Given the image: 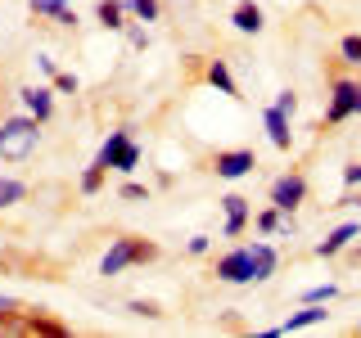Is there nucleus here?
I'll return each instance as SVG.
<instances>
[{"label": "nucleus", "mask_w": 361, "mask_h": 338, "mask_svg": "<svg viewBox=\"0 0 361 338\" xmlns=\"http://www.w3.org/2000/svg\"><path fill=\"white\" fill-rule=\"evenodd\" d=\"M131 144V127H118V131H109V140L99 144V154H95V163H104L109 172H113V163H118V154Z\"/></svg>", "instance_id": "4468645a"}, {"label": "nucleus", "mask_w": 361, "mask_h": 338, "mask_svg": "<svg viewBox=\"0 0 361 338\" xmlns=\"http://www.w3.org/2000/svg\"><path fill=\"white\" fill-rule=\"evenodd\" d=\"M158 257V244L149 239H135V234H118V239L109 244L104 262H99V275H122L127 266H145Z\"/></svg>", "instance_id": "f257e3e1"}, {"label": "nucleus", "mask_w": 361, "mask_h": 338, "mask_svg": "<svg viewBox=\"0 0 361 338\" xmlns=\"http://www.w3.org/2000/svg\"><path fill=\"white\" fill-rule=\"evenodd\" d=\"M334 298H338V284H316L302 293V302H334Z\"/></svg>", "instance_id": "b1692460"}, {"label": "nucleus", "mask_w": 361, "mask_h": 338, "mask_svg": "<svg viewBox=\"0 0 361 338\" xmlns=\"http://www.w3.org/2000/svg\"><path fill=\"white\" fill-rule=\"evenodd\" d=\"M231 23H235V32H244V37H257V32L267 27V14H262V5H253V0H240Z\"/></svg>", "instance_id": "9b49d317"}, {"label": "nucleus", "mask_w": 361, "mask_h": 338, "mask_svg": "<svg viewBox=\"0 0 361 338\" xmlns=\"http://www.w3.org/2000/svg\"><path fill=\"white\" fill-rule=\"evenodd\" d=\"M343 185H353V189L361 185V163H348L343 167Z\"/></svg>", "instance_id": "c85d7f7f"}, {"label": "nucleus", "mask_w": 361, "mask_h": 338, "mask_svg": "<svg viewBox=\"0 0 361 338\" xmlns=\"http://www.w3.org/2000/svg\"><path fill=\"white\" fill-rule=\"evenodd\" d=\"M262 122H267V135H271V144H276L280 154H289V144H293V131H289V113H280L276 104H271L262 113Z\"/></svg>", "instance_id": "f8f14e48"}, {"label": "nucleus", "mask_w": 361, "mask_h": 338, "mask_svg": "<svg viewBox=\"0 0 361 338\" xmlns=\"http://www.w3.org/2000/svg\"><path fill=\"white\" fill-rule=\"evenodd\" d=\"M54 23H59V27H77V14H73V9H59Z\"/></svg>", "instance_id": "2f4dec72"}, {"label": "nucleus", "mask_w": 361, "mask_h": 338, "mask_svg": "<svg viewBox=\"0 0 361 338\" xmlns=\"http://www.w3.org/2000/svg\"><path fill=\"white\" fill-rule=\"evenodd\" d=\"M208 234H195V239H190V257H203V253H208Z\"/></svg>", "instance_id": "7c9ffc66"}, {"label": "nucleus", "mask_w": 361, "mask_h": 338, "mask_svg": "<svg viewBox=\"0 0 361 338\" xmlns=\"http://www.w3.org/2000/svg\"><path fill=\"white\" fill-rule=\"evenodd\" d=\"M54 90H63V95H77V77H73V73H54Z\"/></svg>", "instance_id": "393cba45"}, {"label": "nucleus", "mask_w": 361, "mask_h": 338, "mask_svg": "<svg viewBox=\"0 0 361 338\" xmlns=\"http://www.w3.org/2000/svg\"><path fill=\"white\" fill-rule=\"evenodd\" d=\"M18 99H23V108H27L41 127L54 118V90L50 86H27V90H18Z\"/></svg>", "instance_id": "6e6552de"}, {"label": "nucleus", "mask_w": 361, "mask_h": 338, "mask_svg": "<svg viewBox=\"0 0 361 338\" xmlns=\"http://www.w3.org/2000/svg\"><path fill=\"white\" fill-rule=\"evenodd\" d=\"M276 108L293 118V108H298V95H293V90H280V95H276Z\"/></svg>", "instance_id": "a878e982"}, {"label": "nucleus", "mask_w": 361, "mask_h": 338, "mask_svg": "<svg viewBox=\"0 0 361 338\" xmlns=\"http://www.w3.org/2000/svg\"><path fill=\"white\" fill-rule=\"evenodd\" d=\"M280 217H285V212H280V208H262V212H257V217H253V225H257V230H262V234H276V230H280Z\"/></svg>", "instance_id": "4be33fe9"}, {"label": "nucleus", "mask_w": 361, "mask_h": 338, "mask_svg": "<svg viewBox=\"0 0 361 338\" xmlns=\"http://www.w3.org/2000/svg\"><path fill=\"white\" fill-rule=\"evenodd\" d=\"M37 140H41V122L32 118H5L0 122V158H27L32 149H37Z\"/></svg>", "instance_id": "f03ea898"}, {"label": "nucleus", "mask_w": 361, "mask_h": 338, "mask_svg": "<svg viewBox=\"0 0 361 338\" xmlns=\"http://www.w3.org/2000/svg\"><path fill=\"white\" fill-rule=\"evenodd\" d=\"M27 334H45V338H63L68 330L59 320H50V315H37V311H27Z\"/></svg>", "instance_id": "f3484780"}, {"label": "nucleus", "mask_w": 361, "mask_h": 338, "mask_svg": "<svg viewBox=\"0 0 361 338\" xmlns=\"http://www.w3.org/2000/svg\"><path fill=\"white\" fill-rule=\"evenodd\" d=\"M302 199H307V176H302V172H285V176H276V185H271V208L293 212Z\"/></svg>", "instance_id": "39448f33"}, {"label": "nucleus", "mask_w": 361, "mask_h": 338, "mask_svg": "<svg viewBox=\"0 0 361 338\" xmlns=\"http://www.w3.org/2000/svg\"><path fill=\"white\" fill-rule=\"evenodd\" d=\"M357 257H361V248H357Z\"/></svg>", "instance_id": "f704fd0d"}, {"label": "nucleus", "mask_w": 361, "mask_h": 338, "mask_svg": "<svg viewBox=\"0 0 361 338\" xmlns=\"http://www.w3.org/2000/svg\"><path fill=\"white\" fill-rule=\"evenodd\" d=\"M127 311H131V315H145V320H154V315H158V307H154V302H140V298H135Z\"/></svg>", "instance_id": "bb28decb"}, {"label": "nucleus", "mask_w": 361, "mask_h": 338, "mask_svg": "<svg viewBox=\"0 0 361 338\" xmlns=\"http://www.w3.org/2000/svg\"><path fill=\"white\" fill-rule=\"evenodd\" d=\"M212 275H217L221 284H253V244H240L226 257H217Z\"/></svg>", "instance_id": "20e7f679"}, {"label": "nucleus", "mask_w": 361, "mask_h": 338, "mask_svg": "<svg viewBox=\"0 0 361 338\" xmlns=\"http://www.w3.org/2000/svg\"><path fill=\"white\" fill-rule=\"evenodd\" d=\"M271 275H276V248L253 239V284H262V280H271Z\"/></svg>", "instance_id": "2eb2a0df"}, {"label": "nucleus", "mask_w": 361, "mask_h": 338, "mask_svg": "<svg viewBox=\"0 0 361 338\" xmlns=\"http://www.w3.org/2000/svg\"><path fill=\"white\" fill-rule=\"evenodd\" d=\"M330 302H302V311H293L285 325H280V334H298V330H312V325H325L330 320Z\"/></svg>", "instance_id": "1a4fd4ad"}, {"label": "nucleus", "mask_w": 361, "mask_h": 338, "mask_svg": "<svg viewBox=\"0 0 361 338\" xmlns=\"http://www.w3.org/2000/svg\"><path fill=\"white\" fill-rule=\"evenodd\" d=\"M158 0H127V14L135 18V23H158Z\"/></svg>", "instance_id": "412c9836"}, {"label": "nucleus", "mask_w": 361, "mask_h": 338, "mask_svg": "<svg viewBox=\"0 0 361 338\" xmlns=\"http://www.w3.org/2000/svg\"><path fill=\"white\" fill-rule=\"evenodd\" d=\"M127 41L135 45V50H145V45H149V32H145V27H131V32H127Z\"/></svg>", "instance_id": "c756f323"}, {"label": "nucleus", "mask_w": 361, "mask_h": 338, "mask_svg": "<svg viewBox=\"0 0 361 338\" xmlns=\"http://www.w3.org/2000/svg\"><path fill=\"white\" fill-rule=\"evenodd\" d=\"M221 208H226V225H221V234H226V239H240V234L248 230V221H253V203H248L244 194H226V199H221Z\"/></svg>", "instance_id": "0eeeda50"}, {"label": "nucleus", "mask_w": 361, "mask_h": 338, "mask_svg": "<svg viewBox=\"0 0 361 338\" xmlns=\"http://www.w3.org/2000/svg\"><path fill=\"white\" fill-rule=\"evenodd\" d=\"M338 203H343V208H361V194H357V199L348 194V199H338Z\"/></svg>", "instance_id": "473e14b6"}, {"label": "nucleus", "mask_w": 361, "mask_h": 338, "mask_svg": "<svg viewBox=\"0 0 361 338\" xmlns=\"http://www.w3.org/2000/svg\"><path fill=\"white\" fill-rule=\"evenodd\" d=\"M23 199H27V185L14 180V176H0V208H14Z\"/></svg>", "instance_id": "a211bd4d"}, {"label": "nucleus", "mask_w": 361, "mask_h": 338, "mask_svg": "<svg viewBox=\"0 0 361 338\" xmlns=\"http://www.w3.org/2000/svg\"><path fill=\"white\" fill-rule=\"evenodd\" d=\"M95 18L104 23L109 32H118V27H127V5H122V0H99V5H95Z\"/></svg>", "instance_id": "dca6fc26"}, {"label": "nucleus", "mask_w": 361, "mask_h": 338, "mask_svg": "<svg viewBox=\"0 0 361 338\" xmlns=\"http://www.w3.org/2000/svg\"><path fill=\"white\" fill-rule=\"evenodd\" d=\"M257 167V154L253 149H221L217 158H212V172H217L221 180H240Z\"/></svg>", "instance_id": "423d86ee"}, {"label": "nucleus", "mask_w": 361, "mask_h": 338, "mask_svg": "<svg viewBox=\"0 0 361 338\" xmlns=\"http://www.w3.org/2000/svg\"><path fill=\"white\" fill-rule=\"evenodd\" d=\"M338 59L348 68H361V32H348V37L338 41Z\"/></svg>", "instance_id": "6ab92c4d"}, {"label": "nucleus", "mask_w": 361, "mask_h": 338, "mask_svg": "<svg viewBox=\"0 0 361 338\" xmlns=\"http://www.w3.org/2000/svg\"><path fill=\"white\" fill-rule=\"evenodd\" d=\"M357 113H361V82L334 77L330 82V104H325V127H338V122L357 118Z\"/></svg>", "instance_id": "7ed1b4c3"}, {"label": "nucleus", "mask_w": 361, "mask_h": 338, "mask_svg": "<svg viewBox=\"0 0 361 338\" xmlns=\"http://www.w3.org/2000/svg\"><path fill=\"white\" fill-rule=\"evenodd\" d=\"M357 234H361V225H357V221H343V225H334V230L325 234L321 244H316V257H338L348 244L357 239Z\"/></svg>", "instance_id": "9d476101"}, {"label": "nucleus", "mask_w": 361, "mask_h": 338, "mask_svg": "<svg viewBox=\"0 0 361 338\" xmlns=\"http://www.w3.org/2000/svg\"><path fill=\"white\" fill-rule=\"evenodd\" d=\"M27 9H32L37 18H54L59 9H68V0H27Z\"/></svg>", "instance_id": "5701e85b"}, {"label": "nucleus", "mask_w": 361, "mask_h": 338, "mask_svg": "<svg viewBox=\"0 0 361 338\" xmlns=\"http://www.w3.org/2000/svg\"><path fill=\"white\" fill-rule=\"evenodd\" d=\"M203 82H208L212 90H221V95L240 99V86H235V77H231V68H226V59H212L208 73H203Z\"/></svg>", "instance_id": "ddd939ff"}, {"label": "nucleus", "mask_w": 361, "mask_h": 338, "mask_svg": "<svg viewBox=\"0 0 361 338\" xmlns=\"http://www.w3.org/2000/svg\"><path fill=\"white\" fill-rule=\"evenodd\" d=\"M122 199H149V189H145V185H135V180H127V185H122Z\"/></svg>", "instance_id": "cd10ccee"}, {"label": "nucleus", "mask_w": 361, "mask_h": 338, "mask_svg": "<svg viewBox=\"0 0 361 338\" xmlns=\"http://www.w3.org/2000/svg\"><path fill=\"white\" fill-rule=\"evenodd\" d=\"M357 334H361V320H357Z\"/></svg>", "instance_id": "72a5a7b5"}, {"label": "nucleus", "mask_w": 361, "mask_h": 338, "mask_svg": "<svg viewBox=\"0 0 361 338\" xmlns=\"http://www.w3.org/2000/svg\"><path fill=\"white\" fill-rule=\"evenodd\" d=\"M104 176H109L104 163H90L82 172V194H99V189H104Z\"/></svg>", "instance_id": "aec40b11"}]
</instances>
